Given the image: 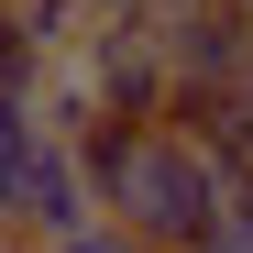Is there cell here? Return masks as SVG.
I'll return each mask as SVG.
<instances>
[{
	"instance_id": "1",
	"label": "cell",
	"mask_w": 253,
	"mask_h": 253,
	"mask_svg": "<svg viewBox=\"0 0 253 253\" xmlns=\"http://www.w3.org/2000/svg\"><path fill=\"white\" fill-rule=\"evenodd\" d=\"M77 176H88V209L110 231H132L143 253H187L209 220H220V165H209L176 121H88L77 132Z\"/></svg>"
},
{
	"instance_id": "2",
	"label": "cell",
	"mask_w": 253,
	"mask_h": 253,
	"mask_svg": "<svg viewBox=\"0 0 253 253\" xmlns=\"http://www.w3.org/2000/svg\"><path fill=\"white\" fill-rule=\"evenodd\" d=\"M99 209H88V176H77V143L44 132V110L22 121V132H0V231H22V242H66V231H88Z\"/></svg>"
},
{
	"instance_id": "3",
	"label": "cell",
	"mask_w": 253,
	"mask_h": 253,
	"mask_svg": "<svg viewBox=\"0 0 253 253\" xmlns=\"http://www.w3.org/2000/svg\"><path fill=\"white\" fill-rule=\"evenodd\" d=\"M66 66H77V88H88L99 121H165L176 110V77H165L154 22H88V44H77Z\"/></svg>"
},
{
	"instance_id": "4",
	"label": "cell",
	"mask_w": 253,
	"mask_h": 253,
	"mask_svg": "<svg viewBox=\"0 0 253 253\" xmlns=\"http://www.w3.org/2000/svg\"><path fill=\"white\" fill-rule=\"evenodd\" d=\"M154 44H165L176 99H231V77L253 66V11L242 0H187V11L154 22Z\"/></svg>"
},
{
	"instance_id": "5",
	"label": "cell",
	"mask_w": 253,
	"mask_h": 253,
	"mask_svg": "<svg viewBox=\"0 0 253 253\" xmlns=\"http://www.w3.org/2000/svg\"><path fill=\"white\" fill-rule=\"evenodd\" d=\"M55 66H66V44L22 11V0H0V99H44Z\"/></svg>"
},
{
	"instance_id": "6",
	"label": "cell",
	"mask_w": 253,
	"mask_h": 253,
	"mask_svg": "<svg viewBox=\"0 0 253 253\" xmlns=\"http://www.w3.org/2000/svg\"><path fill=\"white\" fill-rule=\"evenodd\" d=\"M187 253H253V187H231V198H220V220H209Z\"/></svg>"
},
{
	"instance_id": "7",
	"label": "cell",
	"mask_w": 253,
	"mask_h": 253,
	"mask_svg": "<svg viewBox=\"0 0 253 253\" xmlns=\"http://www.w3.org/2000/svg\"><path fill=\"white\" fill-rule=\"evenodd\" d=\"M55 253H143V242H132V231H110V220H88V231H66Z\"/></svg>"
},
{
	"instance_id": "8",
	"label": "cell",
	"mask_w": 253,
	"mask_h": 253,
	"mask_svg": "<svg viewBox=\"0 0 253 253\" xmlns=\"http://www.w3.org/2000/svg\"><path fill=\"white\" fill-rule=\"evenodd\" d=\"M231 110H242V121H253V66H242V77H231Z\"/></svg>"
},
{
	"instance_id": "9",
	"label": "cell",
	"mask_w": 253,
	"mask_h": 253,
	"mask_svg": "<svg viewBox=\"0 0 253 253\" xmlns=\"http://www.w3.org/2000/svg\"><path fill=\"white\" fill-rule=\"evenodd\" d=\"M0 253H55V242H22V231H0Z\"/></svg>"
}]
</instances>
